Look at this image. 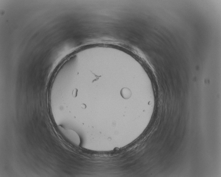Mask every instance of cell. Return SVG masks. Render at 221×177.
Wrapping results in <instances>:
<instances>
[{"instance_id": "obj_1", "label": "cell", "mask_w": 221, "mask_h": 177, "mask_svg": "<svg viewBox=\"0 0 221 177\" xmlns=\"http://www.w3.org/2000/svg\"><path fill=\"white\" fill-rule=\"evenodd\" d=\"M69 131L66 134V137H67V138L69 140H70L71 142H75V141L74 140V139L78 141L79 140L78 138L79 137L76 133L74 132V131H72V130Z\"/></svg>"}]
</instances>
